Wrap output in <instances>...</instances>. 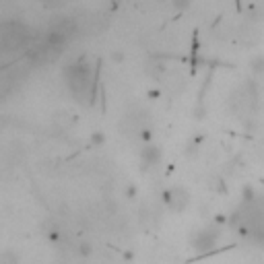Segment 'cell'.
<instances>
[{"label": "cell", "mask_w": 264, "mask_h": 264, "mask_svg": "<svg viewBox=\"0 0 264 264\" xmlns=\"http://www.w3.org/2000/svg\"><path fill=\"white\" fill-rule=\"evenodd\" d=\"M111 60H114V62H122V60H124V54H122V52H114V54H111Z\"/></svg>", "instance_id": "obj_11"}, {"label": "cell", "mask_w": 264, "mask_h": 264, "mask_svg": "<svg viewBox=\"0 0 264 264\" xmlns=\"http://www.w3.org/2000/svg\"><path fill=\"white\" fill-rule=\"evenodd\" d=\"M219 239V231L215 227H202V229H194L190 235V246L196 252H206L211 248H215Z\"/></svg>", "instance_id": "obj_4"}, {"label": "cell", "mask_w": 264, "mask_h": 264, "mask_svg": "<svg viewBox=\"0 0 264 264\" xmlns=\"http://www.w3.org/2000/svg\"><path fill=\"white\" fill-rule=\"evenodd\" d=\"M139 221L145 229H155L159 223H161V211L155 209L153 204H145L141 206V213H139Z\"/></svg>", "instance_id": "obj_5"}, {"label": "cell", "mask_w": 264, "mask_h": 264, "mask_svg": "<svg viewBox=\"0 0 264 264\" xmlns=\"http://www.w3.org/2000/svg\"><path fill=\"white\" fill-rule=\"evenodd\" d=\"M161 161V149L157 145H145L141 149V165L145 169H151L155 165H159Z\"/></svg>", "instance_id": "obj_6"}, {"label": "cell", "mask_w": 264, "mask_h": 264, "mask_svg": "<svg viewBox=\"0 0 264 264\" xmlns=\"http://www.w3.org/2000/svg\"><path fill=\"white\" fill-rule=\"evenodd\" d=\"M103 141H105L103 132H93V135H91V143H93V145H101Z\"/></svg>", "instance_id": "obj_10"}, {"label": "cell", "mask_w": 264, "mask_h": 264, "mask_svg": "<svg viewBox=\"0 0 264 264\" xmlns=\"http://www.w3.org/2000/svg\"><path fill=\"white\" fill-rule=\"evenodd\" d=\"M250 70L254 74H264V56L262 54H258V56H254L250 60Z\"/></svg>", "instance_id": "obj_8"}, {"label": "cell", "mask_w": 264, "mask_h": 264, "mask_svg": "<svg viewBox=\"0 0 264 264\" xmlns=\"http://www.w3.org/2000/svg\"><path fill=\"white\" fill-rule=\"evenodd\" d=\"M27 29L21 23H5L0 27V44H3L5 52L17 50L27 42Z\"/></svg>", "instance_id": "obj_2"}, {"label": "cell", "mask_w": 264, "mask_h": 264, "mask_svg": "<svg viewBox=\"0 0 264 264\" xmlns=\"http://www.w3.org/2000/svg\"><path fill=\"white\" fill-rule=\"evenodd\" d=\"M163 204L172 211V213H182L188 209L190 204V194L186 188L182 186H172L163 192Z\"/></svg>", "instance_id": "obj_3"}, {"label": "cell", "mask_w": 264, "mask_h": 264, "mask_svg": "<svg viewBox=\"0 0 264 264\" xmlns=\"http://www.w3.org/2000/svg\"><path fill=\"white\" fill-rule=\"evenodd\" d=\"M19 262H21V256L11 248L3 250V254H0V264H19Z\"/></svg>", "instance_id": "obj_7"}, {"label": "cell", "mask_w": 264, "mask_h": 264, "mask_svg": "<svg viewBox=\"0 0 264 264\" xmlns=\"http://www.w3.org/2000/svg\"><path fill=\"white\" fill-rule=\"evenodd\" d=\"M79 254H81L83 258L91 256V254H93V248H91V243H89V241H83V243L79 246Z\"/></svg>", "instance_id": "obj_9"}, {"label": "cell", "mask_w": 264, "mask_h": 264, "mask_svg": "<svg viewBox=\"0 0 264 264\" xmlns=\"http://www.w3.org/2000/svg\"><path fill=\"white\" fill-rule=\"evenodd\" d=\"M89 83H91V70L85 62H79V64H70L68 66V87L70 91L79 97V101H87V89H89Z\"/></svg>", "instance_id": "obj_1"}]
</instances>
